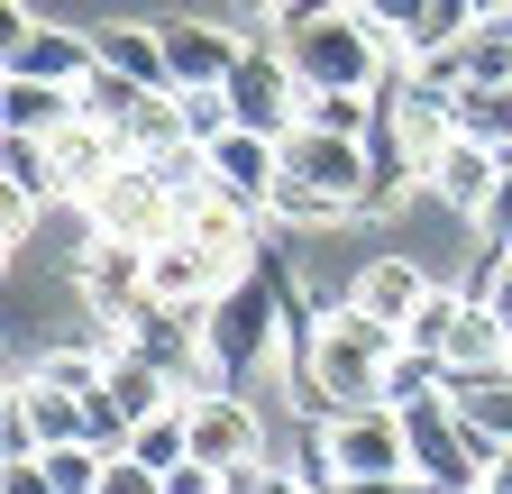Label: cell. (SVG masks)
<instances>
[{"label":"cell","mask_w":512,"mask_h":494,"mask_svg":"<svg viewBox=\"0 0 512 494\" xmlns=\"http://www.w3.org/2000/svg\"><path fill=\"white\" fill-rule=\"evenodd\" d=\"M147 257H156V247H138V238H92L74 257V284H83V302L101 321H128L147 302Z\"/></svg>","instance_id":"obj_11"},{"label":"cell","mask_w":512,"mask_h":494,"mask_svg":"<svg viewBox=\"0 0 512 494\" xmlns=\"http://www.w3.org/2000/svg\"><path fill=\"white\" fill-rule=\"evenodd\" d=\"M211 183H220L229 202L266 211V202H275V183H284V147H275V138H256V129H229V138H211Z\"/></svg>","instance_id":"obj_15"},{"label":"cell","mask_w":512,"mask_h":494,"mask_svg":"<svg viewBox=\"0 0 512 494\" xmlns=\"http://www.w3.org/2000/svg\"><path fill=\"white\" fill-rule=\"evenodd\" d=\"M92 55H101L110 74L147 83V92H174V65H165V37H156V19H110V28H92Z\"/></svg>","instance_id":"obj_17"},{"label":"cell","mask_w":512,"mask_h":494,"mask_svg":"<svg viewBox=\"0 0 512 494\" xmlns=\"http://www.w3.org/2000/svg\"><path fill=\"white\" fill-rule=\"evenodd\" d=\"M458 129H467V138H485V147H512V83L458 92Z\"/></svg>","instance_id":"obj_29"},{"label":"cell","mask_w":512,"mask_h":494,"mask_svg":"<svg viewBox=\"0 0 512 494\" xmlns=\"http://www.w3.org/2000/svg\"><path fill=\"white\" fill-rule=\"evenodd\" d=\"M119 339L138 348L165 385H183V394H192V366H211V348H202V312H183V302H138V312L119 321Z\"/></svg>","instance_id":"obj_9"},{"label":"cell","mask_w":512,"mask_h":494,"mask_svg":"<svg viewBox=\"0 0 512 494\" xmlns=\"http://www.w3.org/2000/svg\"><path fill=\"white\" fill-rule=\"evenodd\" d=\"M476 302H485V312L503 321V339H512V257H494V247H485V293Z\"/></svg>","instance_id":"obj_34"},{"label":"cell","mask_w":512,"mask_h":494,"mask_svg":"<svg viewBox=\"0 0 512 494\" xmlns=\"http://www.w3.org/2000/svg\"><path fill=\"white\" fill-rule=\"evenodd\" d=\"M485 494H512V449L494 458V476H485Z\"/></svg>","instance_id":"obj_39"},{"label":"cell","mask_w":512,"mask_h":494,"mask_svg":"<svg viewBox=\"0 0 512 494\" xmlns=\"http://www.w3.org/2000/svg\"><path fill=\"white\" fill-rule=\"evenodd\" d=\"M92 65H101V55H92V37H74V28H28V37L10 46V74H28V83H74V92H83Z\"/></svg>","instance_id":"obj_21"},{"label":"cell","mask_w":512,"mask_h":494,"mask_svg":"<svg viewBox=\"0 0 512 494\" xmlns=\"http://www.w3.org/2000/svg\"><path fill=\"white\" fill-rule=\"evenodd\" d=\"M156 37H165L174 92H220L238 74V55H247V37L238 28H211V19H156Z\"/></svg>","instance_id":"obj_12"},{"label":"cell","mask_w":512,"mask_h":494,"mask_svg":"<svg viewBox=\"0 0 512 494\" xmlns=\"http://www.w3.org/2000/svg\"><path fill=\"white\" fill-rule=\"evenodd\" d=\"M348 302H357V312H375V321H394V330H412V312L430 302V275H421L412 257H375V266L348 284Z\"/></svg>","instance_id":"obj_20"},{"label":"cell","mask_w":512,"mask_h":494,"mask_svg":"<svg viewBox=\"0 0 512 494\" xmlns=\"http://www.w3.org/2000/svg\"><path fill=\"white\" fill-rule=\"evenodd\" d=\"M183 101V129H192V147H211V138H229L238 119H229V83L220 92H174Z\"/></svg>","instance_id":"obj_31"},{"label":"cell","mask_w":512,"mask_h":494,"mask_svg":"<svg viewBox=\"0 0 512 494\" xmlns=\"http://www.w3.org/2000/svg\"><path fill=\"white\" fill-rule=\"evenodd\" d=\"M494 183H503V156H494L485 138H467V129H458V138L439 147V165L421 174V193H439L458 220H476V211L494 202Z\"/></svg>","instance_id":"obj_14"},{"label":"cell","mask_w":512,"mask_h":494,"mask_svg":"<svg viewBox=\"0 0 512 494\" xmlns=\"http://www.w3.org/2000/svg\"><path fill=\"white\" fill-rule=\"evenodd\" d=\"M0 485H10V494H55L46 458H10V467H0Z\"/></svg>","instance_id":"obj_37"},{"label":"cell","mask_w":512,"mask_h":494,"mask_svg":"<svg viewBox=\"0 0 512 494\" xmlns=\"http://www.w3.org/2000/svg\"><path fill=\"white\" fill-rule=\"evenodd\" d=\"M0 174H10V193H28V202H64V174H55L46 138H10L0 147Z\"/></svg>","instance_id":"obj_26"},{"label":"cell","mask_w":512,"mask_h":494,"mask_svg":"<svg viewBox=\"0 0 512 494\" xmlns=\"http://www.w3.org/2000/svg\"><path fill=\"white\" fill-rule=\"evenodd\" d=\"M202 348H211V376H220V385H247L256 366L284 348V321H275V284H266V266H247L238 284H220V293L202 302Z\"/></svg>","instance_id":"obj_3"},{"label":"cell","mask_w":512,"mask_h":494,"mask_svg":"<svg viewBox=\"0 0 512 494\" xmlns=\"http://www.w3.org/2000/svg\"><path fill=\"white\" fill-rule=\"evenodd\" d=\"M284 174H302V183H320V193H339V202H357V183H366V138H339V129H302L284 138ZM357 220V211H348Z\"/></svg>","instance_id":"obj_13"},{"label":"cell","mask_w":512,"mask_h":494,"mask_svg":"<svg viewBox=\"0 0 512 494\" xmlns=\"http://www.w3.org/2000/svg\"><path fill=\"white\" fill-rule=\"evenodd\" d=\"M220 284H229V275H220L192 238H165L156 257H147V302H183V312H202Z\"/></svg>","instance_id":"obj_19"},{"label":"cell","mask_w":512,"mask_h":494,"mask_svg":"<svg viewBox=\"0 0 512 494\" xmlns=\"http://www.w3.org/2000/svg\"><path fill=\"white\" fill-rule=\"evenodd\" d=\"M348 10H357V0H275L266 28L284 37V28H320V19H348Z\"/></svg>","instance_id":"obj_33"},{"label":"cell","mask_w":512,"mask_h":494,"mask_svg":"<svg viewBox=\"0 0 512 494\" xmlns=\"http://www.w3.org/2000/svg\"><path fill=\"white\" fill-rule=\"evenodd\" d=\"M412 339L394 321L357 312V302H339V312H320V348H311V412H357V403H384V366H394Z\"/></svg>","instance_id":"obj_1"},{"label":"cell","mask_w":512,"mask_h":494,"mask_svg":"<svg viewBox=\"0 0 512 494\" xmlns=\"http://www.w3.org/2000/svg\"><path fill=\"white\" fill-rule=\"evenodd\" d=\"M266 37H275V28H266ZM275 46L293 55L302 92H375V83H384V65H394V37H384L366 10L320 19V28H284Z\"/></svg>","instance_id":"obj_2"},{"label":"cell","mask_w":512,"mask_h":494,"mask_svg":"<svg viewBox=\"0 0 512 494\" xmlns=\"http://www.w3.org/2000/svg\"><path fill=\"white\" fill-rule=\"evenodd\" d=\"M83 220H92V238H138V247H165L174 229H183V202L156 183V165H138L128 156L101 193L83 202Z\"/></svg>","instance_id":"obj_8"},{"label":"cell","mask_w":512,"mask_h":494,"mask_svg":"<svg viewBox=\"0 0 512 494\" xmlns=\"http://www.w3.org/2000/svg\"><path fill=\"white\" fill-rule=\"evenodd\" d=\"M448 403H458L467 430H485L494 449H512V357L503 366H476V376H448Z\"/></svg>","instance_id":"obj_22"},{"label":"cell","mask_w":512,"mask_h":494,"mask_svg":"<svg viewBox=\"0 0 512 494\" xmlns=\"http://www.w3.org/2000/svg\"><path fill=\"white\" fill-rule=\"evenodd\" d=\"M128 458L156 467V476H165V467H183V458H192V394H183V403H165L156 421L128 430Z\"/></svg>","instance_id":"obj_23"},{"label":"cell","mask_w":512,"mask_h":494,"mask_svg":"<svg viewBox=\"0 0 512 494\" xmlns=\"http://www.w3.org/2000/svg\"><path fill=\"white\" fill-rule=\"evenodd\" d=\"M192 458L238 476V467H266V421H256L247 394H192Z\"/></svg>","instance_id":"obj_10"},{"label":"cell","mask_w":512,"mask_h":494,"mask_svg":"<svg viewBox=\"0 0 512 494\" xmlns=\"http://www.w3.org/2000/svg\"><path fill=\"white\" fill-rule=\"evenodd\" d=\"M476 494H485V485H476Z\"/></svg>","instance_id":"obj_41"},{"label":"cell","mask_w":512,"mask_h":494,"mask_svg":"<svg viewBox=\"0 0 512 494\" xmlns=\"http://www.w3.org/2000/svg\"><path fill=\"white\" fill-rule=\"evenodd\" d=\"M64 119H83V92L74 83H28V74L0 83V129H10V138H55Z\"/></svg>","instance_id":"obj_18"},{"label":"cell","mask_w":512,"mask_h":494,"mask_svg":"<svg viewBox=\"0 0 512 494\" xmlns=\"http://www.w3.org/2000/svg\"><path fill=\"white\" fill-rule=\"evenodd\" d=\"M266 211L293 220V229H330V220H348V202H339V193H320V183H302V174L275 183V202H266Z\"/></svg>","instance_id":"obj_28"},{"label":"cell","mask_w":512,"mask_h":494,"mask_svg":"<svg viewBox=\"0 0 512 494\" xmlns=\"http://www.w3.org/2000/svg\"><path fill=\"white\" fill-rule=\"evenodd\" d=\"M46 147H55V174H64V202H92L101 183L128 165V147H119L110 129H92V119H64V129H55Z\"/></svg>","instance_id":"obj_16"},{"label":"cell","mask_w":512,"mask_h":494,"mask_svg":"<svg viewBox=\"0 0 512 494\" xmlns=\"http://www.w3.org/2000/svg\"><path fill=\"white\" fill-rule=\"evenodd\" d=\"M147 101H156L147 83H128V74H110V65L83 74V119H92V129H110V138H128V119H138Z\"/></svg>","instance_id":"obj_24"},{"label":"cell","mask_w":512,"mask_h":494,"mask_svg":"<svg viewBox=\"0 0 512 494\" xmlns=\"http://www.w3.org/2000/svg\"><path fill=\"white\" fill-rule=\"evenodd\" d=\"M375 110H384V101H366V92H311V129L366 138V129H375Z\"/></svg>","instance_id":"obj_30"},{"label":"cell","mask_w":512,"mask_h":494,"mask_svg":"<svg viewBox=\"0 0 512 494\" xmlns=\"http://www.w3.org/2000/svg\"><path fill=\"white\" fill-rule=\"evenodd\" d=\"M284 494H339V476L330 467H302V476H284Z\"/></svg>","instance_id":"obj_38"},{"label":"cell","mask_w":512,"mask_h":494,"mask_svg":"<svg viewBox=\"0 0 512 494\" xmlns=\"http://www.w3.org/2000/svg\"><path fill=\"white\" fill-rule=\"evenodd\" d=\"M403 430H412V476H421L430 494H476V485L494 476V458H503L485 430H467V421H458V403H448V394L412 403V412H403Z\"/></svg>","instance_id":"obj_4"},{"label":"cell","mask_w":512,"mask_h":494,"mask_svg":"<svg viewBox=\"0 0 512 494\" xmlns=\"http://www.w3.org/2000/svg\"><path fill=\"white\" fill-rule=\"evenodd\" d=\"M165 494H229V476L202 467V458H183V467H165Z\"/></svg>","instance_id":"obj_36"},{"label":"cell","mask_w":512,"mask_h":494,"mask_svg":"<svg viewBox=\"0 0 512 494\" xmlns=\"http://www.w3.org/2000/svg\"><path fill=\"white\" fill-rule=\"evenodd\" d=\"M320 467L339 485L357 476H412V430L394 403H357V412H330L320 421Z\"/></svg>","instance_id":"obj_7"},{"label":"cell","mask_w":512,"mask_h":494,"mask_svg":"<svg viewBox=\"0 0 512 494\" xmlns=\"http://www.w3.org/2000/svg\"><path fill=\"white\" fill-rule=\"evenodd\" d=\"M247 10H256V19H266V10H275V0H247Z\"/></svg>","instance_id":"obj_40"},{"label":"cell","mask_w":512,"mask_h":494,"mask_svg":"<svg viewBox=\"0 0 512 494\" xmlns=\"http://www.w3.org/2000/svg\"><path fill=\"white\" fill-rule=\"evenodd\" d=\"M229 119H238V129H256V138H275V147L311 119V92H302V74H293V55H284L266 28L247 37L238 74H229Z\"/></svg>","instance_id":"obj_5"},{"label":"cell","mask_w":512,"mask_h":494,"mask_svg":"<svg viewBox=\"0 0 512 494\" xmlns=\"http://www.w3.org/2000/svg\"><path fill=\"white\" fill-rule=\"evenodd\" d=\"M37 211H46V202H28V193H0V247H28Z\"/></svg>","instance_id":"obj_35"},{"label":"cell","mask_w":512,"mask_h":494,"mask_svg":"<svg viewBox=\"0 0 512 494\" xmlns=\"http://www.w3.org/2000/svg\"><path fill=\"white\" fill-rule=\"evenodd\" d=\"M430 394H448V357L403 348L394 366H384V403H394V412H412V403H430Z\"/></svg>","instance_id":"obj_27"},{"label":"cell","mask_w":512,"mask_h":494,"mask_svg":"<svg viewBox=\"0 0 512 494\" xmlns=\"http://www.w3.org/2000/svg\"><path fill=\"white\" fill-rule=\"evenodd\" d=\"M458 74H467V92L512 83V19H476V28L458 37Z\"/></svg>","instance_id":"obj_25"},{"label":"cell","mask_w":512,"mask_h":494,"mask_svg":"<svg viewBox=\"0 0 512 494\" xmlns=\"http://www.w3.org/2000/svg\"><path fill=\"white\" fill-rule=\"evenodd\" d=\"M357 10H366V19H375L384 37H394V55H403V37H412V28L430 19V0H357Z\"/></svg>","instance_id":"obj_32"},{"label":"cell","mask_w":512,"mask_h":494,"mask_svg":"<svg viewBox=\"0 0 512 494\" xmlns=\"http://www.w3.org/2000/svg\"><path fill=\"white\" fill-rule=\"evenodd\" d=\"M412 348H430V357H448V376H476V366H503L512 357V339H503V321L485 312L476 293H448V284H430V302L412 312V330H403Z\"/></svg>","instance_id":"obj_6"}]
</instances>
